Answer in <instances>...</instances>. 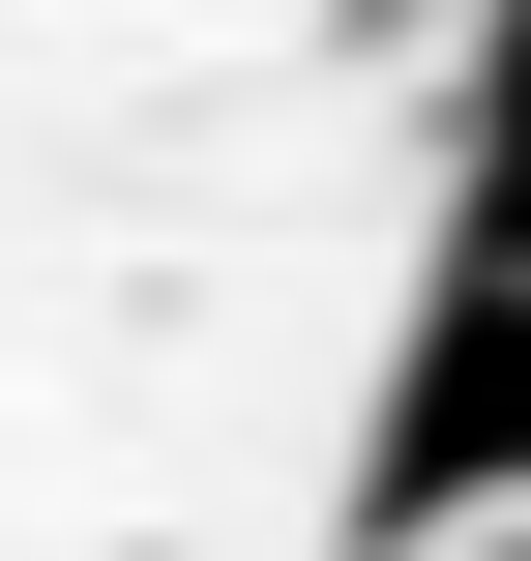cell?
<instances>
[{"label":"cell","mask_w":531,"mask_h":561,"mask_svg":"<svg viewBox=\"0 0 531 561\" xmlns=\"http://www.w3.org/2000/svg\"><path fill=\"white\" fill-rule=\"evenodd\" d=\"M531 503V0H473V89H443V266L384 325V414H355V533H473Z\"/></svg>","instance_id":"obj_1"}]
</instances>
